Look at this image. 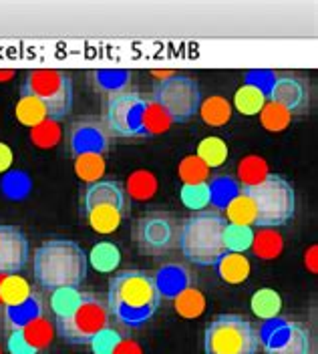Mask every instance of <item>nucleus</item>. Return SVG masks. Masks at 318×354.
<instances>
[{"mask_svg": "<svg viewBox=\"0 0 318 354\" xmlns=\"http://www.w3.org/2000/svg\"><path fill=\"white\" fill-rule=\"evenodd\" d=\"M171 119L165 115V111L161 109L159 105H156L151 99L145 101V109H143V131L147 137L151 135H159V133L169 131L171 127Z\"/></svg>", "mask_w": 318, "mask_h": 354, "instance_id": "obj_34", "label": "nucleus"}, {"mask_svg": "<svg viewBox=\"0 0 318 354\" xmlns=\"http://www.w3.org/2000/svg\"><path fill=\"white\" fill-rule=\"evenodd\" d=\"M15 115H17L19 123H23V125L30 127V129L41 125L43 121L48 119L45 105L41 101H37L35 97H26V95H21V99L17 103V109H15Z\"/></svg>", "mask_w": 318, "mask_h": 354, "instance_id": "obj_31", "label": "nucleus"}, {"mask_svg": "<svg viewBox=\"0 0 318 354\" xmlns=\"http://www.w3.org/2000/svg\"><path fill=\"white\" fill-rule=\"evenodd\" d=\"M149 99L165 111L171 123H187L200 111L202 91L191 77L167 75L156 83Z\"/></svg>", "mask_w": 318, "mask_h": 354, "instance_id": "obj_8", "label": "nucleus"}, {"mask_svg": "<svg viewBox=\"0 0 318 354\" xmlns=\"http://www.w3.org/2000/svg\"><path fill=\"white\" fill-rule=\"evenodd\" d=\"M178 174L183 183H202V181H207L209 169L200 161L198 155H187L182 159Z\"/></svg>", "mask_w": 318, "mask_h": 354, "instance_id": "obj_38", "label": "nucleus"}, {"mask_svg": "<svg viewBox=\"0 0 318 354\" xmlns=\"http://www.w3.org/2000/svg\"><path fill=\"white\" fill-rule=\"evenodd\" d=\"M174 308L183 318H200L205 310L204 294L189 284L174 296Z\"/></svg>", "mask_w": 318, "mask_h": 354, "instance_id": "obj_22", "label": "nucleus"}, {"mask_svg": "<svg viewBox=\"0 0 318 354\" xmlns=\"http://www.w3.org/2000/svg\"><path fill=\"white\" fill-rule=\"evenodd\" d=\"M227 221L218 209H202L182 223L178 245L183 258L196 266H216L226 254L224 230Z\"/></svg>", "mask_w": 318, "mask_h": 354, "instance_id": "obj_3", "label": "nucleus"}, {"mask_svg": "<svg viewBox=\"0 0 318 354\" xmlns=\"http://www.w3.org/2000/svg\"><path fill=\"white\" fill-rule=\"evenodd\" d=\"M216 270L220 274V278L227 282V284H242L248 280L250 276V260L244 254H234V252H226L218 262H216Z\"/></svg>", "mask_w": 318, "mask_h": 354, "instance_id": "obj_19", "label": "nucleus"}, {"mask_svg": "<svg viewBox=\"0 0 318 354\" xmlns=\"http://www.w3.org/2000/svg\"><path fill=\"white\" fill-rule=\"evenodd\" d=\"M21 330H23L24 338L41 353V351H45L50 346V342H53V336H55V330H53V324L48 322L45 318V314H41V316H35L32 320H28L24 326H21Z\"/></svg>", "mask_w": 318, "mask_h": 354, "instance_id": "obj_25", "label": "nucleus"}, {"mask_svg": "<svg viewBox=\"0 0 318 354\" xmlns=\"http://www.w3.org/2000/svg\"><path fill=\"white\" fill-rule=\"evenodd\" d=\"M35 280L45 290L79 288L87 280V252L73 240H46L35 252Z\"/></svg>", "mask_w": 318, "mask_h": 354, "instance_id": "obj_2", "label": "nucleus"}, {"mask_svg": "<svg viewBox=\"0 0 318 354\" xmlns=\"http://www.w3.org/2000/svg\"><path fill=\"white\" fill-rule=\"evenodd\" d=\"M111 326L107 304L91 292H85L79 308L67 318L57 320V334L67 344H89L95 334Z\"/></svg>", "mask_w": 318, "mask_h": 354, "instance_id": "obj_9", "label": "nucleus"}, {"mask_svg": "<svg viewBox=\"0 0 318 354\" xmlns=\"http://www.w3.org/2000/svg\"><path fill=\"white\" fill-rule=\"evenodd\" d=\"M198 157L200 161L204 163L207 169H216V167H222L227 159V143L222 137H216V135H209L200 141L198 145Z\"/></svg>", "mask_w": 318, "mask_h": 354, "instance_id": "obj_24", "label": "nucleus"}, {"mask_svg": "<svg viewBox=\"0 0 318 354\" xmlns=\"http://www.w3.org/2000/svg\"><path fill=\"white\" fill-rule=\"evenodd\" d=\"M12 75H15L12 71H6V73H0V83H2V79H10Z\"/></svg>", "mask_w": 318, "mask_h": 354, "instance_id": "obj_43", "label": "nucleus"}, {"mask_svg": "<svg viewBox=\"0 0 318 354\" xmlns=\"http://www.w3.org/2000/svg\"><path fill=\"white\" fill-rule=\"evenodd\" d=\"M268 101L286 109L290 115L308 107L310 93L308 87L294 77H274L268 88Z\"/></svg>", "mask_w": 318, "mask_h": 354, "instance_id": "obj_15", "label": "nucleus"}, {"mask_svg": "<svg viewBox=\"0 0 318 354\" xmlns=\"http://www.w3.org/2000/svg\"><path fill=\"white\" fill-rule=\"evenodd\" d=\"M21 95L35 97L45 105L48 119L61 123L73 109V81L65 71L37 68L28 71L21 85Z\"/></svg>", "mask_w": 318, "mask_h": 354, "instance_id": "obj_6", "label": "nucleus"}, {"mask_svg": "<svg viewBox=\"0 0 318 354\" xmlns=\"http://www.w3.org/2000/svg\"><path fill=\"white\" fill-rule=\"evenodd\" d=\"M310 262H312V264H310V270L317 272V245L310 248Z\"/></svg>", "mask_w": 318, "mask_h": 354, "instance_id": "obj_42", "label": "nucleus"}, {"mask_svg": "<svg viewBox=\"0 0 318 354\" xmlns=\"http://www.w3.org/2000/svg\"><path fill=\"white\" fill-rule=\"evenodd\" d=\"M198 113L202 115L205 125L222 127L232 119V103L227 101L226 97L214 95V97H207L205 101H202Z\"/></svg>", "mask_w": 318, "mask_h": 354, "instance_id": "obj_23", "label": "nucleus"}, {"mask_svg": "<svg viewBox=\"0 0 318 354\" xmlns=\"http://www.w3.org/2000/svg\"><path fill=\"white\" fill-rule=\"evenodd\" d=\"M28 262V240L17 225H0V276L19 274Z\"/></svg>", "mask_w": 318, "mask_h": 354, "instance_id": "obj_14", "label": "nucleus"}, {"mask_svg": "<svg viewBox=\"0 0 318 354\" xmlns=\"http://www.w3.org/2000/svg\"><path fill=\"white\" fill-rule=\"evenodd\" d=\"M260 332L250 318L224 312L212 318L204 330V354H258Z\"/></svg>", "mask_w": 318, "mask_h": 354, "instance_id": "obj_4", "label": "nucleus"}, {"mask_svg": "<svg viewBox=\"0 0 318 354\" xmlns=\"http://www.w3.org/2000/svg\"><path fill=\"white\" fill-rule=\"evenodd\" d=\"M0 354H2V351H0Z\"/></svg>", "mask_w": 318, "mask_h": 354, "instance_id": "obj_44", "label": "nucleus"}, {"mask_svg": "<svg viewBox=\"0 0 318 354\" xmlns=\"http://www.w3.org/2000/svg\"><path fill=\"white\" fill-rule=\"evenodd\" d=\"M115 354H143V353H141V348L137 346L133 340L123 338V342L119 344V348L115 351Z\"/></svg>", "mask_w": 318, "mask_h": 354, "instance_id": "obj_41", "label": "nucleus"}, {"mask_svg": "<svg viewBox=\"0 0 318 354\" xmlns=\"http://www.w3.org/2000/svg\"><path fill=\"white\" fill-rule=\"evenodd\" d=\"M260 117H262L264 127L272 133L284 131V129L288 127L290 119H292V115H290L288 111L282 109V107H278V105H274V103H270V101L264 105V109L260 111Z\"/></svg>", "mask_w": 318, "mask_h": 354, "instance_id": "obj_37", "label": "nucleus"}, {"mask_svg": "<svg viewBox=\"0 0 318 354\" xmlns=\"http://www.w3.org/2000/svg\"><path fill=\"white\" fill-rule=\"evenodd\" d=\"M75 155V174L81 181L95 183L101 177L105 176L107 163H105V155L99 149H79L73 151Z\"/></svg>", "mask_w": 318, "mask_h": 354, "instance_id": "obj_17", "label": "nucleus"}, {"mask_svg": "<svg viewBox=\"0 0 318 354\" xmlns=\"http://www.w3.org/2000/svg\"><path fill=\"white\" fill-rule=\"evenodd\" d=\"M180 238V223L169 212H149L135 223L137 250L143 256L169 254Z\"/></svg>", "mask_w": 318, "mask_h": 354, "instance_id": "obj_10", "label": "nucleus"}, {"mask_svg": "<svg viewBox=\"0 0 318 354\" xmlns=\"http://www.w3.org/2000/svg\"><path fill=\"white\" fill-rule=\"evenodd\" d=\"M222 216L226 218L227 223L252 227V225H256V205L244 189H238L234 198L227 199Z\"/></svg>", "mask_w": 318, "mask_h": 354, "instance_id": "obj_18", "label": "nucleus"}, {"mask_svg": "<svg viewBox=\"0 0 318 354\" xmlns=\"http://www.w3.org/2000/svg\"><path fill=\"white\" fill-rule=\"evenodd\" d=\"M6 351L8 354H39V351L24 338L21 328H12L6 338Z\"/></svg>", "mask_w": 318, "mask_h": 354, "instance_id": "obj_39", "label": "nucleus"}, {"mask_svg": "<svg viewBox=\"0 0 318 354\" xmlns=\"http://www.w3.org/2000/svg\"><path fill=\"white\" fill-rule=\"evenodd\" d=\"M260 346L264 354H310L312 351L308 330L286 318H276L264 324Z\"/></svg>", "mask_w": 318, "mask_h": 354, "instance_id": "obj_13", "label": "nucleus"}, {"mask_svg": "<svg viewBox=\"0 0 318 354\" xmlns=\"http://www.w3.org/2000/svg\"><path fill=\"white\" fill-rule=\"evenodd\" d=\"M250 308L260 320L270 322V320L278 318V314L282 310V298L272 288H262V290L254 292L250 300Z\"/></svg>", "mask_w": 318, "mask_h": 354, "instance_id": "obj_20", "label": "nucleus"}, {"mask_svg": "<svg viewBox=\"0 0 318 354\" xmlns=\"http://www.w3.org/2000/svg\"><path fill=\"white\" fill-rule=\"evenodd\" d=\"M158 282L159 288H161V294H167L174 298L178 292H182L183 288L189 286V276L182 266H165L159 270Z\"/></svg>", "mask_w": 318, "mask_h": 354, "instance_id": "obj_32", "label": "nucleus"}, {"mask_svg": "<svg viewBox=\"0 0 318 354\" xmlns=\"http://www.w3.org/2000/svg\"><path fill=\"white\" fill-rule=\"evenodd\" d=\"M158 192V179L147 169H137L127 179V192L135 201H147Z\"/></svg>", "mask_w": 318, "mask_h": 354, "instance_id": "obj_29", "label": "nucleus"}, {"mask_svg": "<svg viewBox=\"0 0 318 354\" xmlns=\"http://www.w3.org/2000/svg\"><path fill=\"white\" fill-rule=\"evenodd\" d=\"M266 177H268V163L258 155H248L238 163V179L242 187H254Z\"/></svg>", "mask_w": 318, "mask_h": 354, "instance_id": "obj_30", "label": "nucleus"}, {"mask_svg": "<svg viewBox=\"0 0 318 354\" xmlns=\"http://www.w3.org/2000/svg\"><path fill=\"white\" fill-rule=\"evenodd\" d=\"M284 240L276 230H260L254 232V242H252V252L262 258V260H274L282 254Z\"/></svg>", "mask_w": 318, "mask_h": 354, "instance_id": "obj_27", "label": "nucleus"}, {"mask_svg": "<svg viewBox=\"0 0 318 354\" xmlns=\"http://www.w3.org/2000/svg\"><path fill=\"white\" fill-rule=\"evenodd\" d=\"M145 97L131 91H117L105 103V125L115 137H147L143 131Z\"/></svg>", "mask_w": 318, "mask_h": 354, "instance_id": "obj_11", "label": "nucleus"}, {"mask_svg": "<svg viewBox=\"0 0 318 354\" xmlns=\"http://www.w3.org/2000/svg\"><path fill=\"white\" fill-rule=\"evenodd\" d=\"M180 199L187 209H194V212H202L205 209L212 199V183L202 181V183H183L182 189H180Z\"/></svg>", "mask_w": 318, "mask_h": 354, "instance_id": "obj_28", "label": "nucleus"}, {"mask_svg": "<svg viewBox=\"0 0 318 354\" xmlns=\"http://www.w3.org/2000/svg\"><path fill=\"white\" fill-rule=\"evenodd\" d=\"M242 189L256 205V225H260V230H276L294 218V187L282 176L268 174V177L258 185Z\"/></svg>", "mask_w": 318, "mask_h": 354, "instance_id": "obj_5", "label": "nucleus"}, {"mask_svg": "<svg viewBox=\"0 0 318 354\" xmlns=\"http://www.w3.org/2000/svg\"><path fill=\"white\" fill-rule=\"evenodd\" d=\"M258 77H260V81L248 79L234 95V107L246 117L260 115V111L264 109V105L268 103V88H270L272 81H262L264 73H260Z\"/></svg>", "mask_w": 318, "mask_h": 354, "instance_id": "obj_16", "label": "nucleus"}, {"mask_svg": "<svg viewBox=\"0 0 318 354\" xmlns=\"http://www.w3.org/2000/svg\"><path fill=\"white\" fill-rule=\"evenodd\" d=\"M87 260L99 274H111L121 264V250L113 242H99L87 254Z\"/></svg>", "mask_w": 318, "mask_h": 354, "instance_id": "obj_21", "label": "nucleus"}, {"mask_svg": "<svg viewBox=\"0 0 318 354\" xmlns=\"http://www.w3.org/2000/svg\"><path fill=\"white\" fill-rule=\"evenodd\" d=\"M87 221L99 234H113L119 230L125 214V189L115 179H99L89 183L83 196Z\"/></svg>", "mask_w": 318, "mask_h": 354, "instance_id": "obj_7", "label": "nucleus"}, {"mask_svg": "<svg viewBox=\"0 0 318 354\" xmlns=\"http://www.w3.org/2000/svg\"><path fill=\"white\" fill-rule=\"evenodd\" d=\"M158 274L147 270H121L109 280L107 308L127 328L143 326L161 304Z\"/></svg>", "mask_w": 318, "mask_h": 354, "instance_id": "obj_1", "label": "nucleus"}, {"mask_svg": "<svg viewBox=\"0 0 318 354\" xmlns=\"http://www.w3.org/2000/svg\"><path fill=\"white\" fill-rule=\"evenodd\" d=\"M252 242H254V227L227 223L226 230H224V245H226V252L244 254V252H248L252 248Z\"/></svg>", "mask_w": 318, "mask_h": 354, "instance_id": "obj_33", "label": "nucleus"}, {"mask_svg": "<svg viewBox=\"0 0 318 354\" xmlns=\"http://www.w3.org/2000/svg\"><path fill=\"white\" fill-rule=\"evenodd\" d=\"M85 292H81L79 288H59L53 290L50 294V310L55 314V318H67L75 310L79 308L81 300H83Z\"/></svg>", "mask_w": 318, "mask_h": 354, "instance_id": "obj_26", "label": "nucleus"}, {"mask_svg": "<svg viewBox=\"0 0 318 354\" xmlns=\"http://www.w3.org/2000/svg\"><path fill=\"white\" fill-rule=\"evenodd\" d=\"M10 165H12V151L6 143L0 141V174L8 171Z\"/></svg>", "mask_w": 318, "mask_h": 354, "instance_id": "obj_40", "label": "nucleus"}, {"mask_svg": "<svg viewBox=\"0 0 318 354\" xmlns=\"http://www.w3.org/2000/svg\"><path fill=\"white\" fill-rule=\"evenodd\" d=\"M61 125L57 121L46 119L41 125L30 129V141L39 147V149H53L55 145H59L61 141Z\"/></svg>", "mask_w": 318, "mask_h": 354, "instance_id": "obj_35", "label": "nucleus"}, {"mask_svg": "<svg viewBox=\"0 0 318 354\" xmlns=\"http://www.w3.org/2000/svg\"><path fill=\"white\" fill-rule=\"evenodd\" d=\"M121 342H123V334L115 330L113 326H107V328H103L99 334L93 336L89 346H91L93 354H115Z\"/></svg>", "mask_w": 318, "mask_h": 354, "instance_id": "obj_36", "label": "nucleus"}, {"mask_svg": "<svg viewBox=\"0 0 318 354\" xmlns=\"http://www.w3.org/2000/svg\"><path fill=\"white\" fill-rule=\"evenodd\" d=\"M0 302L12 328H21L35 316L43 314L41 300L37 298L32 286L19 274L4 276L0 280Z\"/></svg>", "mask_w": 318, "mask_h": 354, "instance_id": "obj_12", "label": "nucleus"}]
</instances>
